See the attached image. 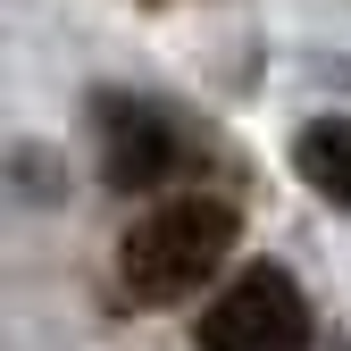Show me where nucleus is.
Wrapping results in <instances>:
<instances>
[{
	"label": "nucleus",
	"instance_id": "3",
	"mask_svg": "<svg viewBox=\"0 0 351 351\" xmlns=\"http://www.w3.org/2000/svg\"><path fill=\"white\" fill-rule=\"evenodd\" d=\"M101 125V176H109V193H159L176 167H184V143H176V125L151 109V101H101L93 109Z\"/></svg>",
	"mask_w": 351,
	"mask_h": 351
},
{
	"label": "nucleus",
	"instance_id": "4",
	"mask_svg": "<svg viewBox=\"0 0 351 351\" xmlns=\"http://www.w3.org/2000/svg\"><path fill=\"white\" fill-rule=\"evenodd\" d=\"M293 176L318 201L351 209V117H310V125H301V134H293Z\"/></svg>",
	"mask_w": 351,
	"mask_h": 351
},
{
	"label": "nucleus",
	"instance_id": "1",
	"mask_svg": "<svg viewBox=\"0 0 351 351\" xmlns=\"http://www.w3.org/2000/svg\"><path fill=\"white\" fill-rule=\"evenodd\" d=\"M234 201L217 193H184V201H159L151 217H134L117 243V285L134 310H167L184 301L201 276H217V259L234 251Z\"/></svg>",
	"mask_w": 351,
	"mask_h": 351
},
{
	"label": "nucleus",
	"instance_id": "2",
	"mask_svg": "<svg viewBox=\"0 0 351 351\" xmlns=\"http://www.w3.org/2000/svg\"><path fill=\"white\" fill-rule=\"evenodd\" d=\"M201 351H310V301L285 268H243L201 310Z\"/></svg>",
	"mask_w": 351,
	"mask_h": 351
}]
</instances>
